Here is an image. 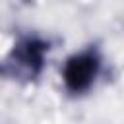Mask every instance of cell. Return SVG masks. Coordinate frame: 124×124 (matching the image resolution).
<instances>
[{
  "instance_id": "obj_1",
  "label": "cell",
  "mask_w": 124,
  "mask_h": 124,
  "mask_svg": "<svg viewBox=\"0 0 124 124\" xmlns=\"http://www.w3.org/2000/svg\"><path fill=\"white\" fill-rule=\"evenodd\" d=\"M48 41L39 37L19 39L12 50L0 60V76L14 81H33L41 76L48 54Z\"/></svg>"
},
{
  "instance_id": "obj_2",
  "label": "cell",
  "mask_w": 124,
  "mask_h": 124,
  "mask_svg": "<svg viewBox=\"0 0 124 124\" xmlns=\"http://www.w3.org/2000/svg\"><path fill=\"white\" fill-rule=\"evenodd\" d=\"M101 70V54L95 46H87L81 52L70 56L62 70L64 87L72 95H81L89 91Z\"/></svg>"
}]
</instances>
